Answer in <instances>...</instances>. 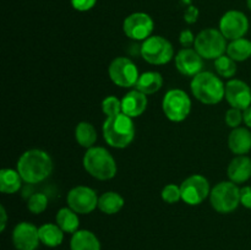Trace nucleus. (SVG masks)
Masks as SVG:
<instances>
[{"label":"nucleus","mask_w":251,"mask_h":250,"mask_svg":"<svg viewBox=\"0 0 251 250\" xmlns=\"http://www.w3.org/2000/svg\"><path fill=\"white\" fill-rule=\"evenodd\" d=\"M17 172L27 184H38L49 178L53 172V159L48 152L31 149L20 156L16 164Z\"/></svg>","instance_id":"f257e3e1"},{"label":"nucleus","mask_w":251,"mask_h":250,"mask_svg":"<svg viewBox=\"0 0 251 250\" xmlns=\"http://www.w3.org/2000/svg\"><path fill=\"white\" fill-rule=\"evenodd\" d=\"M103 137L108 146L113 149H126L135 139L134 120L124 113H119L113 117L105 118L102 126Z\"/></svg>","instance_id":"f03ea898"},{"label":"nucleus","mask_w":251,"mask_h":250,"mask_svg":"<svg viewBox=\"0 0 251 250\" xmlns=\"http://www.w3.org/2000/svg\"><path fill=\"white\" fill-rule=\"evenodd\" d=\"M190 90L199 102L215 105L225 100L226 83L221 76L211 71H201L191 80Z\"/></svg>","instance_id":"7ed1b4c3"},{"label":"nucleus","mask_w":251,"mask_h":250,"mask_svg":"<svg viewBox=\"0 0 251 250\" xmlns=\"http://www.w3.org/2000/svg\"><path fill=\"white\" fill-rule=\"evenodd\" d=\"M85 171L97 180H110L118 172L117 162L107 149L102 146H93L86 150L82 158Z\"/></svg>","instance_id":"20e7f679"},{"label":"nucleus","mask_w":251,"mask_h":250,"mask_svg":"<svg viewBox=\"0 0 251 250\" xmlns=\"http://www.w3.org/2000/svg\"><path fill=\"white\" fill-rule=\"evenodd\" d=\"M210 203L218 213L227 215L233 212L240 205V188L230 180L216 184L211 189Z\"/></svg>","instance_id":"39448f33"},{"label":"nucleus","mask_w":251,"mask_h":250,"mask_svg":"<svg viewBox=\"0 0 251 250\" xmlns=\"http://www.w3.org/2000/svg\"><path fill=\"white\" fill-rule=\"evenodd\" d=\"M227 39L220 29L205 28L198 33L194 49L207 60H216L227 53Z\"/></svg>","instance_id":"423d86ee"},{"label":"nucleus","mask_w":251,"mask_h":250,"mask_svg":"<svg viewBox=\"0 0 251 250\" xmlns=\"http://www.w3.org/2000/svg\"><path fill=\"white\" fill-rule=\"evenodd\" d=\"M190 97L180 88H172L167 91L162 100V110L168 120L173 123H181L189 117L191 112Z\"/></svg>","instance_id":"0eeeda50"},{"label":"nucleus","mask_w":251,"mask_h":250,"mask_svg":"<svg viewBox=\"0 0 251 250\" xmlns=\"http://www.w3.org/2000/svg\"><path fill=\"white\" fill-rule=\"evenodd\" d=\"M140 54L142 59L151 65H164L176 56L173 44L167 38L157 34L142 42Z\"/></svg>","instance_id":"6e6552de"},{"label":"nucleus","mask_w":251,"mask_h":250,"mask_svg":"<svg viewBox=\"0 0 251 250\" xmlns=\"http://www.w3.org/2000/svg\"><path fill=\"white\" fill-rule=\"evenodd\" d=\"M108 75L114 85L122 88H132L140 77L136 64L126 56H117L108 66Z\"/></svg>","instance_id":"1a4fd4ad"},{"label":"nucleus","mask_w":251,"mask_h":250,"mask_svg":"<svg viewBox=\"0 0 251 250\" xmlns=\"http://www.w3.org/2000/svg\"><path fill=\"white\" fill-rule=\"evenodd\" d=\"M180 190L184 202L190 206H198L210 198V181L201 174H191L180 184Z\"/></svg>","instance_id":"9d476101"},{"label":"nucleus","mask_w":251,"mask_h":250,"mask_svg":"<svg viewBox=\"0 0 251 250\" xmlns=\"http://www.w3.org/2000/svg\"><path fill=\"white\" fill-rule=\"evenodd\" d=\"M98 199L95 189L86 185L74 186L66 195V203L78 215H88L98 208Z\"/></svg>","instance_id":"9b49d317"},{"label":"nucleus","mask_w":251,"mask_h":250,"mask_svg":"<svg viewBox=\"0 0 251 250\" xmlns=\"http://www.w3.org/2000/svg\"><path fill=\"white\" fill-rule=\"evenodd\" d=\"M153 28V20L146 12H132L125 17L123 22V31L125 36L136 42L146 41L152 36Z\"/></svg>","instance_id":"f8f14e48"},{"label":"nucleus","mask_w":251,"mask_h":250,"mask_svg":"<svg viewBox=\"0 0 251 250\" xmlns=\"http://www.w3.org/2000/svg\"><path fill=\"white\" fill-rule=\"evenodd\" d=\"M249 19L239 10H229L220 20V31L227 41L243 38L249 31Z\"/></svg>","instance_id":"ddd939ff"},{"label":"nucleus","mask_w":251,"mask_h":250,"mask_svg":"<svg viewBox=\"0 0 251 250\" xmlns=\"http://www.w3.org/2000/svg\"><path fill=\"white\" fill-rule=\"evenodd\" d=\"M11 238L16 250H37L41 244L38 227L26 221L15 225Z\"/></svg>","instance_id":"4468645a"},{"label":"nucleus","mask_w":251,"mask_h":250,"mask_svg":"<svg viewBox=\"0 0 251 250\" xmlns=\"http://www.w3.org/2000/svg\"><path fill=\"white\" fill-rule=\"evenodd\" d=\"M226 100L232 108L245 110L251 105V88L247 82L230 78L226 83Z\"/></svg>","instance_id":"2eb2a0df"},{"label":"nucleus","mask_w":251,"mask_h":250,"mask_svg":"<svg viewBox=\"0 0 251 250\" xmlns=\"http://www.w3.org/2000/svg\"><path fill=\"white\" fill-rule=\"evenodd\" d=\"M174 64L181 75L194 77L202 71L203 59L194 48H183L174 56Z\"/></svg>","instance_id":"dca6fc26"},{"label":"nucleus","mask_w":251,"mask_h":250,"mask_svg":"<svg viewBox=\"0 0 251 250\" xmlns=\"http://www.w3.org/2000/svg\"><path fill=\"white\" fill-rule=\"evenodd\" d=\"M149 105V100L145 93L134 88L130 90L122 98V113L130 118H137L144 114Z\"/></svg>","instance_id":"f3484780"},{"label":"nucleus","mask_w":251,"mask_h":250,"mask_svg":"<svg viewBox=\"0 0 251 250\" xmlns=\"http://www.w3.org/2000/svg\"><path fill=\"white\" fill-rule=\"evenodd\" d=\"M228 178L235 184L247 183L251 178V158L245 156H235L227 168Z\"/></svg>","instance_id":"a211bd4d"},{"label":"nucleus","mask_w":251,"mask_h":250,"mask_svg":"<svg viewBox=\"0 0 251 250\" xmlns=\"http://www.w3.org/2000/svg\"><path fill=\"white\" fill-rule=\"evenodd\" d=\"M228 147L237 156L249 153L251 151V131L249 127H235L228 135Z\"/></svg>","instance_id":"6ab92c4d"},{"label":"nucleus","mask_w":251,"mask_h":250,"mask_svg":"<svg viewBox=\"0 0 251 250\" xmlns=\"http://www.w3.org/2000/svg\"><path fill=\"white\" fill-rule=\"evenodd\" d=\"M100 239L88 229H78L71 235L70 250H100Z\"/></svg>","instance_id":"aec40b11"},{"label":"nucleus","mask_w":251,"mask_h":250,"mask_svg":"<svg viewBox=\"0 0 251 250\" xmlns=\"http://www.w3.org/2000/svg\"><path fill=\"white\" fill-rule=\"evenodd\" d=\"M162 86H163V76L158 71H146L140 74L135 88L146 96H151L158 92Z\"/></svg>","instance_id":"412c9836"},{"label":"nucleus","mask_w":251,"mask_h":250,"mask_svg":"<svg viewBox=\"0 0 251 250\" xmlns=\"http://www.w3.org/2000/svg\"><path fill=\"white\" fill-rule=\"evenodd\" d=\"M41 244L47 248H56L63 243L64 232L56 223H43L38 227Z\"/></svg>","instance_id":"4be33fe9"},{"label":"nucleus","mask_w":251,"mask_h":250,"mask_svg":"<svg viewBox=\"0 0 251 250\" xmlns=\"http://www.w3.org/2000/svg\"><path fill=\"white\" fill-rule=\"evenodd\" d=\"M125 200L117 191H105L98 199V210L104 215H115L124 207Z\"/></svg>","instance_id":"5701e85b"},{"label":"nucleus","mask_w":251,"mask_h":250,"mask_svg":"<svg viewBox=\"0 0 251 250\" xmlns=\"http://www.w3.org/2000/svg\"><path fill=\"white\" fill-rule=\"evenodd\" d=\"M55 223L63 229L64 233L74 234L80 228V218L78 213L71 210L69 206L60 208L55 215Z\"/></svg>","instance_id":"b1692460"},{"label":"nucleus","mask_w":251,"mask_h":250,"mask_svg":"<svg viewBox=\"0 0 251 250\" xmlns=\"http://www.w3.org/2000/svg\"><path fill=\"white\" fill-rule=\"evenodd\" d=\"M97 130L91 123L80 122L75 127V140L81 147L88 150L93 147L97 141Z\"/></svg>","instance_id":"393cba45"},{"label":"nucleus","mask_w":251,"mask_h":250,"mask_svg":"<svg viewBox=\"0 0 251 250\" xmlns=\"http://www.w3.org/2000/svg\"><path fill=\"white\" fill-rule=\"evenodd\" d=\"M22 178L17 169L2 168L0 171V191L2 194H15L21 189Z\"/></svg>","instance_id":"a878e982"},{"label":"nucleus","mask_w":251,"mask_h":250,"mask_svg":"<svg viewBox=\"0 0 251 250\" xmlns=\"http://www.w3.org/2000/svg\"><path fill=\"white\" fill-rule=\"evenodd\" d=\"M228 56L233 59L234 61H245L251 58V41L247 38H239L230 41L227 47Z\"/></svg>","instance_id":"bb28decb"},{"label":"nucleus","mask_w":251,"mask_h":250,"mask_svg":"<svg viewBox=\"0 0 251 250\" xmlns=\"http://www.w3.org/2000/svg\"><path fill=\"white\" fill-rule=\"evenodd\" d=\"M216 74L223 78H233V76L237 74V61L233 60L227 54L220 56L215 60Z\"/></svg>","instance_id":"cd10ccee"},{"label":"nucleus","mask_w":251,"mask_h":250,"mask_svg":"<svg viewBox=\"0 0 251 250\" xmlns=\"http://www.w3.org/2000/svg\"><path fill=\"white\" fill-rule=\"evenodd\" d=\"M48 207V196L43 193H34L27 200V208L33 215L44 212Z\"/></svg>","instance_id":"c85d7f7f"},{"label":"nucleus","mask_w":251,"mask_h":250,"mask_svg":"<svg viewBox=\"0 0 251 250\" xmlns=\"http://www.w3.org/2000/svg\"><path fill=\"white\" fill-rule=\"evenodd\" d=\"M102 112L104 113L105 117H113L119 113H122V100H119L115 96H107L102 100Z\"/></svg>","instance_id":"c756f323"},{"label":"nucleus","mask_w":251,"mask_h":250,"mask_svg":"<svg viewBox=\"0 0 251 250\" xmlns=\"http://www.w3.org/2000/svg\"><path fill=\"white\" fill-rule=\"evenodd\" d=\"M162 200L166 203L169 205H173V203L179 202L181 200V190L180 185H176V184H167L163 189H162Z\"/></svg>","instance_id":"7c9ffc66"},{"label":"nucleus","mask_w":251,"mask_h":250,"mask_svg":"<svg viewBox=\"0 0 251 250\" xmlns=\"http://www.w3.org/2000/svg\"><path fill=\"white\" fill-rule=\"evenodd\" d=\"M226 124L228 125L232 129H235V127H239L242 123H244V115H243V110L238 109V108H232L226 112L225 115Z\"/></svg>","instance_id":"2f4dec72"},{"label":"nucleus","mask_w":251,"mask_h":250,"mask_svg":"<svg viewBox=\"0 0 251 250\" xmlns=\"http://www.w3.org/2000/svg\"><path fill=\"white\" fill-rule=\"evenodd\" d=\"M71 6L80 12L90 11L97 4V0H70Z\"/></svg>","instance_id":"473e14b6"},{"label":"nucleus","mask_w":251,"mask_h":250,"mask_svg":"<svg viewBox=\"0 0 251 250\" xmlns=\"http://www.w3.org/2000/svg\"><path fill=\"white\" fill-rule=\"evenodd\" d=\"M195 38L196 37L194 36L191 29H183V31L180 32V34H179V43H180L184 48H190V47L194 46V43H195Z\"/></svg>","instance_id":"72a5a7b5"},{"label":"nucleus","mask_w":251,"mask_h":250,"mask_svg":"<svg viewBox=\"0 0 251 250\" xmlns=\"http://www.w3.org/2000/svg\"><path fill=\"white\" fill-rule=\"evenodd\" d=\"M240 205L251 210V185H245L240 188Z\"/></svg>","instance_id":"f704fd0d"},{"label":"nucleus","mask_w":251,"mask_h":250,"mask_svg":"<svg viewBox=\"0 0 251 250\" xmlns=\"http://www.w3.org/2000/svg\"><path fill=\"white\" fill-rule=\"evenodd\" d=\"M199 19V9L195 6H189L184 14V21L189 25H193Z\"/></svg>","instance_id":"c9c22d12"},{"label":"nucleus","mask_w":251,"mask_h":250,"mask_svg":"<svg viewBox=\"0 0 251 250\" xmlns=\"http://www.w3.org/2000/svg\"><path fill=\"white\" fill-rule=\"evenodd\" d=\"M0 216H1V222H0V230L4 232L5 228H6V222H7V215L6 210H5L4 205L0 206Z\"/></svg>","instance_id":"e433bc0d"},{"label":"nucleus","mask_w":251,"mask_h":250,"mask_svg":"<svg viewBox=\"0 0 251 250\" xmlns=\"http://www.w3.org/2000/svg\"><path fill=\"white\" fill-rule=\"evenodd\" d=\"M243 115H244V124L247 125V127L251 129V105L245 110H243Z\"/></svg>","instance_id":"4c0bfd02"},{"label":"nucleus","mask_w":251,"mask_h":250,"mask_svg":"<svg viewBox=\"0 0 251 250\" xmlns=\"http://www.w3.org/2000/svg\"><path fill=\"white\" fill-rule=\"evenodd\" d=\"M247 5H248V9L251 11V0H247Z\"/></svg>","instance_id":"58836bf2"}]
</instances>
